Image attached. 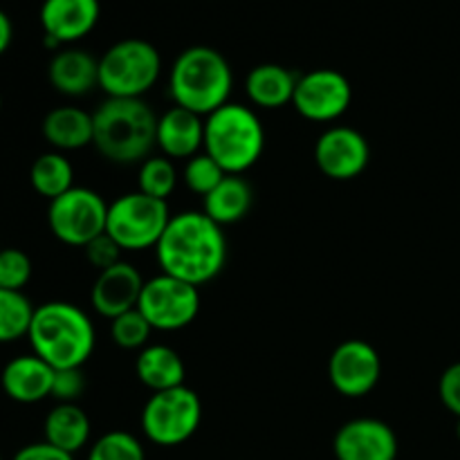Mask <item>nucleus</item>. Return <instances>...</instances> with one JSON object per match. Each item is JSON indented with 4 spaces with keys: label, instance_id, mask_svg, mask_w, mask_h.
Here are the masks:
<instances>
[{
    "label": "nucleus",
    "instance_id": "nucleus-18",
    "mask_svg": "<svg viewBox=\"0 0 460 460\" xmlns=\"http://www.w3.org/2000/svg\"><path fill=\"white\" fill-rule=\"evenodd\" d=\"M54 368L39 355H18L4 364L0 373V386L13 402L34 404L52 395Z\"/></svg>",
    "mask_w": 460,
    "mask_h": 460
},
{
    "label": "nucleus",
    "instance_id": "nucleus-35",
    "mask_svg": "<svg viewBox=\"0 0 460 460\" xmlns=\"http://www.w3.org/2000/svg\"><path fill=\"white\" fill-rule=\"evenodd\" d=\"M12 460H75V456L43 440V443H31L18 449Z\"/></svg>",
    "mask_w": 460,
    "mask_h": 460
},
{
    "label": "nucleus",
    "instance_id": "nucleus-19",
    "mask_svg": "<svg viewBox=\"0 0 460 460\" xmlns=\"http://www.w3.org/2000/svg\"><path fill=\"white\" fill-rule=\"evenodd\" d=\"M49 84L66 97H84L99 85V58L79 48L58 49L48 67Z\"/></svg>",
    "mask_w": 460,
    "mask_h": 460
},
{
    "label": "nucleus",
    "instance_id": "nucleus-32",
    "mask_svg": "<svg viewBox=\"0 0 460 460\" xmlns=\"http://www.w3.org/2000/svg\"><path fill=\"white\" fill-rule=\"evenodd\" d=\"M85 391L84 368H61L54 371L52 395L57 402H76Z\"/></svg>",
    "mask_w": 460,
    "mask_h": 460
},
{
    "label": "nucleus",
    "instance_id": "nucleus-38",
    "mask_svg": "<svg viewBox=\"0 0 460 460\" xmlns=\"http://www.w3.org/2000/svg\"><path fill=\"white\" fill-rule=\"evenodd\" d=\"M0 108H3V97H0Z\"/></svg>",
    "mask_w": 460,
    "mask_h": 460
},
{
    "label": "nucleus",
    "instance_id": "nucleus-2",
    "mask_svg": "<svg viewBox=\"0 0 460 460\" xmlns=\"http://www.w3.org/2000/svg\"><path fill=\"white\" fill-rule=\"evenodd\" d=\"M31 350L54 371L84 368L93 358L97 332L88 314L67 301H48L39 305L27 332Z\"/></svg>",
    "mask_w": 460,
    "mask_h": 460
},
{
    "label": "nucleus",
    "instance_id": "nucleus-24",
    "mask_svg": "<svg viewBox=\"0 0 460 460\" xmlns=\"http://www.w3.org/2000/svg\"><path fill=\"white\" fill-rule=\"evenodd\" d=\"M254 205V189L243 175H225L223 182L202 198V211L220 227L236 225L250 214Z\"/></svg>",
    "mask_w": 460,
    "mask_h": 460
},
{
    "label": "nucleus",
    "instance_id": "nucleus-27",
    "mask_svg": "<svg viewBox=\"0 0 460 460\" xmlns=\"http://www.w3.org/2000/svg\"><path fill=\"white\" fill-rule=\"evenodd\" d=\"M137 191L155 198V200H169L178 187V169L173 160L164 155H151L139 164Z\"/></svg>",
    "mask_w": 460,
    "mask_h": 460
},
{
    "label": "nucleus",
    "instance_id": "nucleus-5",
    "mask_svg": "<svg viewBox=\"0 0 460 460\" xmlns=\"http://www.w3.org/2000/svg\"><path fill=\"white\" fill-rule=\"evenodd\" d=\"M225 173L243 175L265 151V128L259 115L243 103H225L205 117V148Z\"/></svg>",
    "mask_w": 460,
    "mask_h": 460
},
{
    "label": "nucleus",
    "instance_id": "nucleus-23",
    "mask_svg": "<svg viewBox=\"0 0 460 460\" xmlns=\"http://www.w3.org/2000/svg\"><path fill=\"white\" fill-rule=\"evenodd\" d=\"M90 431H93V425H90L88 413L76 402H58L43 422L45 443L72 456L88 445Z\"/></svg>",
    "mask_w": 460,
    "mask_h": 460
},
{
    "label": "nucleus",
    "instance_id": "nucleus-30",
    "mask_svg": "<svg viewBox=\"0 0 460 460\" xmlns=\"http://www.w3.org/2000/svg\"><path fill=\"white\" fill-rule=\"evenodd\" d=\"M151 323L146 322L137 308L119 314L111 322V337L119 349L124 350H142L148 346L151 340Z\"/></svg>",
    "mask_w": 460,
    "mask_h": 460
},
{
    "label": "nucleus",
    "instance_id": "nucleus-1",
    "mask_svg": "<svg viewBox=\"0 0 460 460\" xmlns=\"http://www.w3.org/2000/svg\"><path fill=\"white\" fill-rule=\"evenodd\" d=\"M155 256L162 272L200 288L223 272L227 238L205 211H182L171 218L155 245Z\"/></svg>",
    "mask_w": 460,
    "mask_h": 460
},
{
    "label": "nucleus",
    "instance_id": "nucleus-13",
    "mask_svg": "<svg viewBox=\"0 0 460 460\" xmlns=\"http://www.w3.org/2000/svg\"><path fill=\"white\" fill-rule=\"evenodd\" d=\"M371 162V146L358 128L331 126L314 144V164L326 178L349 182L359 178Z\"/></svg>",
    "mask_w": 460,
    "mask_h": 460
},
{
    "label": "nucleus",
    "instance_id": "nucleus-29",
    "mask_svg": "<svg viewBox=\"0 0 460 460\" xmlns=\"http://www.w3.org/2000/svg\"><path fill=\"white\" fill-rule=\"evenodd\" d=\"M225 175L229 173H225L223 166H220L214 157L207 155L205 151L193 155L191 160H187V164H184L182 169V180L184 184H187L189 191L202 198H205L207 193L214 191V189L223 182Z\"/></svg>",
    "mask_w": 460,
    "mask_h": 460
},
{
    "label": "nucleus",
    "instance_id": "nucleus-16",
    "mask_svg": "<svg viewBox=\"0 0 460 460\" xmlns=\"http://www.w3.org/2000/svg\"><path fill=\"white\" fill-rule=\"evenodd\" d=\"M144 283L146 281L142 279L139 270L128 261H121L97 274V281L90 292L93 308L97 310V314L112 322L119 314L137 308Z\"/></svg>",
    "mask_w": 460,
    "mask_h": 460
},
{
    "label": "nucleus",
    "instance_id": "nucleus-33",
    "mask_svg": "<svg viewBox=\"0 0 460 460\" xmlns=\"http://www.w3.org/2000/svg\"><path fill=\"white\" fill-rule=\"evenodd\" d=\"M84 250H85V259H88V263L93 265V268H97V272H103V270L112 268V265L124 261L121 259V252L124 250H121V247L117 245L106 232H103L102 236L94 238V241H90Z\"/></svg>",
    "mask_w": 460,
    "mask_h": 460
},
{
    "label": "nucleus",
    "instance_id": "nucleus-17",
    "mask_svg": "<svg viewBox=\"0 0 460 460\" xmlns=\"http://www.w3.org/2000/svg\"><path fill=\"white\" fill-rule=\"evenodd\" d=\"M155 146L169 160H191L205 148V117L173 106L157 117Z\"/></svg>",
    "mask_w": 460,
    "mask_h": 460
},
{
    "label": "nucleus",
    "instance_id": "nucleus-21",
    "mask_svg": "<svg viewBox=\"0 0 460 460\" xmlns=\"http://www.w3.org/2000/svg\"><path fill=\"white\" fill-rule=\"evenodd\" d=\"M93 112L76 106L54 108L43 119V137L54 151H79L93 144Z\"/></svg>",
    "mask_w": 460,
    "mask_h": 460
},
{
    "label": "nucleus",
    "instance_id": "nucleus-34",
    "mask_svg": "<svg viewBox=\"0 0 460 460\" xmlns=\"http://www.w3.org/2000/svg\"><path fill=\"white\" fill-rule=\"evenodd\" d=\"M438 395L445 409L460 418V362L452 364L443 371L438 382Z\"/></svg>",
    "mask_w": 460,
    "mask_h": 460
},
{
    "label": "nucleus",
    "instance_id": "nucleus-15",
    "mask_svg": "<svg viewBox=\"0 0 460 460\" xmlns=\"http://www.w3.org/2000/svg\"><path fill=\"white\" fill-rule=\"evenodd\" d=\"M99 0H43L40 25L45 45L61 48L88 36L99 21Z\"/></svg>",
    "mask_w": 460,
    "mask_h": 460
},
{
    "label": "nucleus",
    "instance_id": "nucleus-14",
    "mask_svg": "<svg viewBox=\"0 0 460 460\" xmlns=\"http://www.w3.org/2000/svg\"><path fill=\"white\" fill-rule=\"evenodd\" d=\"M398 449L394 427L377 418L344 422L332 438V454L337 460H395Z\"/></svg>",
    "mask_w": 460,
    "mask_h": 460
},
{
    "label": "nucleus",
    "instance_id": "nucleus-4",
    "mask_svg": "<svg viewBox=\"0 0 460 460\" xmlns=\"http://www.w3.org/2000/svg\"><path fill=\"white\" fill-rule=\"evenodd\" d=\"M234 72L227 58L209 45H193L178 54L169 72V94L175 106L207 117L229 103Z\"/></svg>",
    "mask_w": 460,
    "mask_h": 460
},
{
    "label": "nucleus",
    "instance_id": "nucleus-8",
    "mask_svg": "<svg viewBox=\"0 0 460 460\" xmlns=\"http://www.w3.org/2000/svg\"><path fill=\"white\" fill-rule=\"evenodd\" d=\"M202 422V402L187 385L157 391L142 409V431L153 445L178 447L193 438Z\"/></svg>",
    "mask_w": 460,
    "mask_h": 460
},
{
    "label": "nucleus",
    "instance_id": "nucleus-11",
    "mask_svg": "<svg viewBox=\"0 0 460 460\" xmlns=\"http://www.w3.org/2000/svg\"><path fill=\"white\" fill-rule=\"evenodd\" d=\"M353 103V85L340 70L319 67L299 76L292 97V106L304 119L317 124H331Z\"/></svg>",
    "mask_w": 460,
    "mask_h": 460
},
{
    "label": "nucleus",
    "instance_id": "nucleus-36",
    "mask_svg": "<svg viewBox=\"0 0 460 460\" xmlns=\"http://www.w3.org/2000/svg\"><path fill=\"white\" fill-rule=\"evenodd\" d=\"M12 39H13L12 21H9L7 13L0 9V57H3V54L9 49V45H12Z\"/></svg>",
    "mask_w": 460,
    "mask_h": 460
},
{
    "label": "nucleus",
    "instance_id": "nucleus-12",
    "mask_svg": "<svg viewBox=\"0 0 460 460\" xmlns=\"http://www.w3.org/2000/svg\"><path fill=\"white\" fill-rule=\"evenodd\" d=\"M382 377V359L376 346L364 340H346L328 359V380L344 398H364Z\"/></svg>",
    "mask_w": 460,
    "mask_h": 460
},
{
    "label": "nucleus",
    "instance_id": "nucleus-37",
    "mask_svg": "<svg viewBox=\"0 0 460 460\" xmlns=\"http://www.w3.org/2000/svg\"><path fill=\"white\" fill-rule=\"evenodd\" d=\"M456 436H458V440H460V418H458V425H456Z\"/></svg>",
    "mask_w": 460,
    "mask_h": 460
},
{
    "label": "nucleus",
    "instance_id": "nucleus-3",
    "mask_svg": "<svg viewBox=\"0 0 460 460\" xmlns=\"http://www.w3.org/2000/svg\"><path fill=\"white\" fill-rule=\"evenodd\" d=\"M93 146L112 164H137L155 148L157 115L144 99L108 97L93 112Z\"/></svg>",
    "mask_w": 460,
    "mask_h": 460
},
{
    "label": "nucleus",
    "instance_id": "nucleus-6",
    "mask_svg": "<svg viewBox=\"0 0 460 460\" xmlns=\"http://www.w3.org/2000/svg\"><path fill=\"white\" fill-rule=\"evenodd\" d=\"M162 57L144 39H124L99 58V88L115 99H142L157 84Z\"/></svg>",
    "mask_w": 460,
    "mask_h": 460
},
{
    "label": "nucleus",
    "instance_id": "nucleus-28",
    "mask_svg": "<svg viewBox=\"0 0 460 460\" xmlns=\"http://www.w3.org/2000/svg\"><path fill=\"white\" fill-rule=\"evenodd\" d=\"M88 460H146V452L128 431H108L94 440Z\"/></svg>",
    "mask_w": 460,
    "mask_h": 460
},
{
    "label": "nucleus",
    "instance_id": "nucleus-7",
    "mask_svg": "<svg viewBox=\"0 0 460 460\" xmlns=\"http://www.w3.org/2000/svg\"><path fill=\"white\" fill-rule=\"evenodd\" d=\"M171 218L169 202L155 200L142 191L124 193L108 205L106 234L124 252L155 250Z\"/></svg>",
    "mask_w": 460,
    "mask_h": 460
},
{
    "label": "nucleus",
    "instance_id": "nucleus-10",
    "mask_svg": "<svg viewBox=\"0 0 460 460\" xmlns=\"http://www.w3.org/2000/svg\"><path fill=\"white\" fill-rule=\"evenodd\" d=\"M137 310L153 331H182L191 326L200 313V292L191 283L162 272L144 283Z\"/></svg>",
    "mask_w": 460,
    "mask_h": 460
},
{
    "label": "nucleus",
    "instance_id": "nucleus-22",
    "mask_svg": "<svg viewBox=\"0 0 460 460\" xmlns=\"http://www.w3.org/2000/svg\"><path fill=\"white\" fill-rule=\"evenodd\" d=\"M135 376L146 389L157 394V391L182 386L187 368L178 350L164 344H148L135 359Z\"/></svg>",
    "mask_w": 460,
    "mask_h": 460
},
{
    "label": "nucleus",
    "instance_id": "nucleus-31",
    "mask_svg": "<svg viewBox=\"0 0 460 460\" xmlns=\"http://www.w3.org/2000/svg\"><path fill=\"white\" fill-rule=\"evenodd\" d=\"M31 279V259L22 250H0V288L22 292Z\"/></svg>",
    "mask_w": 460,
    "mask_h": 460
},
{
    "label": "nucleus",
    "instance_id": "nucleus-9",
    "mask_svg": "<svg viewBox=\"0 0 460 460\" xmlns=\"http://www.w3.org/2000/svg\"><path fill=\"white\" fill-rule=\"evenodd\" d=\"M108 205L97 191L72 187L57 200L49 202V232L70 247H85L106 232Z\"/></svg>",
    "mask_w": 460,
    "mask_h": 460
},
{
    "label": "nucleus",
    "instance_id": "nucleus-20",
    "mask_svg": "<svg viewBox=\"0 0 460 460\" xmlns=\"http://www.w3.org/2000/svg\"><path fill=\"white\" fill-rule=\"evenodd\" d=\"M299 76L279 63H261L252 67L245 79V93L256 108L279 111L292 103Z\"/></svg>",
    "mask_w": 460,
    "mask_h": 460
},
{
    "label": "nucleus",
    "instance_id": "nucleus-26",
    "mask_svg": "<svg viewBox=\"0 0 460 460\" xmlns=\"http://www.w3.org/2000/svg\"><path fill=\"white\" fill-rule=\"evenodd\" d=\"M34 310L22 292L0 288V344H12L27 337Z\"/></svg>",
    "mask_w": 460,
    "mask_h": 460
},
{
    "label": "nucleus",
    "instance_id": "nucleus-39",
    "mask_svg": "<svg viewBox=\"0 0 460 460\" xmlns=\"http://www.w3.org/2000/svg\"><path fill=\"white\" fill-rule=\"evenodd\" d=\"M0 460H3V456H0Z\"/></svg>",
    "mask_w": 460,
    "mask_h": 460
},
{
    "label": "nucleus",
    "instance_id": "nucleus-25",
    "mask_svg": "<svg viewBox=\"0 0 460 460\" xmlns=\"http://www.w3.org/2000/svg\"><path fill=\"white\" fill-rule=\"evenodd\" d=\"M30 182L39 196L48 198L49 202L57 200L58 196H63V193L75 187V169H72V162L58 151L43 153L31 164Z\"/></svg>",
    "mask_w": 460,
    "mask_h": 460
}]
</instances>
